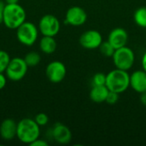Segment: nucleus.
Masks as SVG:
<instances>
[{
  "label": "nucleus",
  "instance_id": "nucleus-3",
  "mask_svg": "<svg viewBox=\"0 0 146 146\" xmlns=\"http://www.w3.org/2000/svg\"><path fill=\"white\" fill-rule=\"evenodd\" d=\"M105 86L110 91L121 94L130 86V74L127 71L115 68L106 74Z\"/></svg>",
  "mask_w": 146,
  "mask_h": 146
},
{
  "label": "nucleus",
  "instance_id": "nucleus-22",
  "mask_svg": "<svg viewBox=\"0 0 146 146\" xmlns=\"http://www.w3.org/2000/svg\"><path fill=\"white\" fill-rule=\"evenodd\" d=\"M34 121H36V123L41 127H44L48 124L49 122V116L45 114V113H38L35 115L34 117Z\"/></svg>",
  "mask_w": 146,
  "mask_h": 146
},
{
  "label": "nucleus",
  "instance_id": "nucleus-27",
  "mask_svg": "<svg viewBox=\"0 0 146 146\" xmlns=\"http://www.w3.org/2000/svg\"><path fill=\"white\" fill-rule=\"evenodd\" d=\"M140 102L144 106L146 107V92L140 93Z\"/></svg>",
  "mask_w": 146,
  "mask_h": 146
},
{
  "label": "nucleus",
  "instance_id": "nucleus-11",
  "mask_svg": "<svg viewBox=\"0 0 146 146\" xmlns=\"http://www.w3.org/2000/svg\"><path fill=\"white\" fill-rule=\"evenodd\" d=\"M51 136L53 139L60 145H67L72 140V133L68 126L57 122L51 129Z\"/></svg>",
  "mask_w": 146,
  "mask_h": 146
},
{
  "label": "nucleus",
  "instance_id": "nucleus-6",
  "mask_svg": "<svg viewBox=\"0 0 146 146\" xmlns=\"http://www.w3.org/2000/svg\"><path fill=\"white\" fill-rule=\"evenodd\" d=\"M28 68L24 58L15 56L10 59L4 74L8 80L11 81H20L26 76Z\"/></svg>",
  "mask_w": 146,
  "mask_h": 146
},
{
  "label": "nucleus",
  "instance_id": "nucleus-24",
  "mask_svg": "<svg viewBox=\"0 0 146 146\" xmlns=\"http://www.w3.org/2000/svg\"><path fill=\"white\" fill-rule=\"evenodd\" d=\"M31 146H48V142L44 139H41L40 138L37 139L35 141H33L31 145Z\"/></svg>",
  "mask_w": 146,
  "mask_h": 146
},
{
  "label": "nucleus",
  "instance_id": "nucleus-13",
  "mask_svg": "<svg viewBox=\"0 0 146 146\" xmlns=\"http://www.w3.org/2000/svg\"><path fill=\"white\" fill-rule=\"evenodd\" d=\"M17 122L11 118L4 119L0 124V137L5 141H11L16 138Z\"/></svg>",
  "mask_w": 146,
  "mask_h": 146
},
{
  "label": "nucleus",
  "instance_id": "nucleus-4",
  "mask_svg": "<svg viewBox=\"0 0 146 146\" xmlns=\"http://www.w3.org/2000/svg\"><path fill=\"white\" fill-rule=\"evenodd\" d=\"M15 30L16 38L21 44L25 46H32L36 43L39 30L33 22L26 21Z\"/></svg>",
  "mask_w": 146,
  "mask_h": 146
},
{
  "label": "nucleus",
  "instance_id": "nucleus-15",
  "mask_svg": "<svg viewBox=\"0 0 146 146\" xmlns=\"http://www.w3.org/2000/svg\"><path fill=\"white\" fill-rule=\"evenodd\" d=\"M109 92L110 90L106 86H92L89 93V98L92 102L101 104L105 102Z\"/></svg>",
  "mask_w": 146,
  "mask_h": 146
},
{
  "label": "nucleus",
  "instance_id": "nucleus-28",
  "mask_svg": "<svg viewBox=\"0 0 146 146\" xmlns=\"http://www.w3.org/2000/svg\"><path fill=\"white\" fill-rule=\"evenodd\" d=\"M141 63H142V68H143V69L146 72V52L144 54V56H143V57H142Z\"/></svg>",
  "mask_w": 146,
  "mask_h": 146
},
{
  "label": "nucleus",
  "instance_id": "nucleus-23",
  "mask_svg": "<svg viewBox=\"0 0 146 146\" xmlns=\"http://www.w3.org/2000/svg\"><path fill=\"white\" fill-rule=\"evenodd\" d=\"M119 95L120 94L117 93V92L110 91L109 93H108V95H107V98H106L105 102L108 104H110V105H114V104H115L118 102V100H119Z\"/></svg>",
  "mask_w": 146,
  "mask_h": 146
},
{
  "label": "nucleus",
  "instance_id": "nucleus-21",
  "mask_svg": "<svg viewBox=\"0 0 146 146\" xmlns=\"http://www.w3.org/2000/svg\"><path fill=\"white\" fill-rule=\"evenodd\" d=\"M92 86H105L106 74L104 73H97L93 75L92 80Z\"/></svg>",
  "mask_w": 146,
  "mask_h": 146
},
{
  "label": "nucleus",
  "instance_id": "nucleus-17",
  "mask_svg": "<svg viewBox=\"0 0 146 146\" xmlns=\"http://www.w3.org/2000/svg\"><path fill=\"white\" fill-rule=\"evenodd\" d=\"M133 20L139 27L146 28V7H140L136 9L133 15Z\"/></svg>",
  "mask_w": 146,
  "mask_h": 146
},
{
  "label": "nucleus",
  "instance_id": "nucleus-14",
  "mask_svg": "<svg viewBox=\"0 0 146 146\" xmlns=\"http://www.w3.org/2000/svg\"><path fill=\"white\" fill-rule=\"evenodd\" d=\"M130 87L137 93L146 92V72L142 70H136L130 74Z\"/></svg>",
  "mask_w": 146,
  "mask_h": 146
},
{
  "label": "nucleus",
  "instance_id": "nucleus-18",
  "mask_svg": "<svg viewBox=\"0 0 146 146\" xmlns=\"http://www.w3.org/2000/svg\"><path fill=\"white\" fill-rule=\"evenodd\" d=\"M28 67L33 68L38 66L41 62V56L37 51H30L25 55L23 57Z\"/></svg>",
  "mask_w": 146,
  "mask_h": 146
},
{
  "label": "nucleus",
  "instance_id": "nucleus-9",
  "mask_svg": "<svg viewBox=\"0 0 146 146\" xmlns=\"http://www.w3.org/2000/svg\"><path fill=\"white\" fill-rule=\"evenodd\" d=\"M103 41L102 34L95 29H90L84 32L79 38L80 44L86 50L98 49Z\"/></svg>",
  "mask_w": 146,
  "mask_h": 146
},
{
  "label": "nucleus",
  "instance_id": "nucleus-10",
  "mask_svg": "<svg viewBox=\"0 0 146 146\" xmlns=\"http://www.w3.org/2000/svg\"><path fill=\"white\" fill-rule=\"evenodd\" d=\"M87 21V14L86 10L80 6L70 7L65 15V24L80 27L84 25Z\"/></svg>",
  "mask_w": 146,
  "mask_h": 146
},
{
  "label": "nucleus",
  "instance_id": "nucleus-8",
  "mask_svg": "<svg viewBox=\"0 0 146 146\" xmlns=\"http://www.w3.org/2000/svg\"><path fill=\"white\" fill-rule=\"evenodd\" d=\"M45 74L49 81L54 84L62 82L67 74V68L61 61H52L46 66Z\"/></svg>",
  "mask_w": 146,
  "mask_h": 146
},
{
  "label": "nucleus",
  "instance_id": "nucleus-7",
  "mask_svg": "<svg viewBox=\"0 0 146 146\" xmlns=\"http://www.w3.org/2000/svg\"><path fill=\"white\" fill-rule=\"evenodd\" d=\"M38 27L43 36L55 37L61 29V23L54 15L46 14L40 18Z\"/></svg>",
  "mask_w": 146,
  "mask_h": 146
},
{
  "label": "nucleus",
  "instance_id": "nucleus-25",
  "mask_svg": "<svg viewBox=\"0 0 146 146\" xmlns=\"http://www.w3.org/2000/svg\"><path fill=\"white\" fill-rule=\"evenodd\" d=\"M7 77L4 73H0V90H3L7 84Z\"/></svg>",
  "mask_w": 146,
  "mask_h": 146
},
{
  "label": "nucleus",
  "instance_id": "nucleus-5",
  "mask_svg": "<svg viewBox=\"0 0 146 146\" xmlns=\"http://www.w3.org/2000/svg\"><path fill=\"white\" fill-rule=\"evenodd\" d=\"M112 59L116 68L128 71L133 68L134 64L135 55L133 50L126 45L116 49L112 56Z\"/></svg>",
  "mask_w": 146,
  "mask_h": 146
},
{
  "label": "nucleus",
  "instance_id": "nucleus-29",
  "mask_svg": "<svg viewBox=\"0 0 146 146\" xmlns=\"http://www.w3.org/2000/svg\"><path fill=\"white\" fill-rule=\"evenodd\" d=\"M20 0H4L6 4H13V3H19Z\"/></svg>",
  "mask_w": 146,
  "mask_h": 146
},
{
  "label": "nucleus",
  "instance_id": "nucleus-20",
  "mask_svg": "<svg viewBox=\"0 0 146 146\" xmlns=\"http://www.w3.org/2000/svg\"><path fill=\"white\" fill-rule=\"evenodd\" d=\"M10 56L8 52L0 50V73H4L10 61Z\"/></svg>",
  "mask_w": 146,
  "mask_h": 146
},
{
  "label": "nucleus",
  "instance_id": "nucleus-16",
  "mask_svg": "<svg viewBox=\"0 0 146 146\" xmlns=\"http://www.w3.org/2000/svg\"><path fill=\"white\" fill-rule=\"evenodd\" d=\"M57 47L56 41L54 37L50 36H43L39 41V49L40 50L47 55L52 54L56 51Z\"/></svg>",
  "mask_w": 146,
  "mask_h": 146
},
{
  "label": "nucleus",
  "instance_id": "nucleus-2",
  "mask_svg": "<svg viewBox=\"0 0 146 146\" xmlns=\"http://www.w3.org/2000/svg\"><path fill=\"white\" fill-rule=\"evenodd\" d=\"M27 21V12L20 3L6 4L3 9V24L9 29L15 30Z\"/></svg>",
  "mask_w": 146,
  "mask_h": 146
},
{
  "label": "nucleus",
  "instance_id": "nucleus-19",
  "mask_svg": "<svg viewBox=\"0 0 146 146\" xmlns=\"http://www.w3.org/2000/svg\"><path fill=\"white\" fill-rule=\"evenodd\" d=\"M100 53L106 57H112L115 49L110 44V43L107 40V41H103L102 44H100V46L98 47Z\"/></svg>",
  "mask_w": 146,
  "mask_h": 146
},
{
  "label": "nucleus",
  "instance_id": "nucleus-12",
  "mask_svg": "<svg viewBox=\"0 0 146 146\" xmlns=\"http://www.w3.org/2000/svg\"><path fill=\"white\" fill-rule=\"evenodd\" d=\"M108 41L115 50L126 46L128 41V33L122 27H115L110 31Z\"/></svg>",
  "mask_w": 146,
  "mask_h": 146
},
{
  "label": "nucleus",
  "instance_id": "nucleus-1",
  "mask_svg": "<svg viewBox=\"0 0 146 146\" xmlns=\"http://www.w3.org/2000/svg\"><path fill=\"white\" fill-rule=\"evenodd\" d=\"M39 137L40 127L36 123L34 119L23 118L17 122L16 138L20 142L30 145Z\"/></svg>",
  "mask_w": 146,
  "mask_h": 146
},
{
  "label": "nucleus",
  "instance_id": "nucleus-26",
  "mask_svg": "<svg viewBox=\"0 0 146 146\" xmlns=\"http://www.w3.org/2000/svg\"><path fill=\"white\" fill-rule=\"evenodd\" d=\"M5 7V2L3 0H0V25L3 23V9Z\"/></svg>",
  "mask_w": 146,
  "mask_h": 146
}]
</instances>
